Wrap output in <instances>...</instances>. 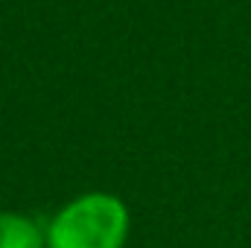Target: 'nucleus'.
<instances>
[{
    "label": "nucleus",
    "mask_w": 251,
    "mask_h": 248,
    "mask_svg": "<svg viewBox=\"0 0 251 248\" xmlns=\"http://www.w3.org/2000/svg\"><path fill=\"white\" fill-rule=\"evenodd\" d=\"M128 207L114 193H85L67 201L47 225V248H123Z\"/></svg>",
    "instance_id": "nucleus-1"
},
{
    "label": "nucleus",
    "mask_w": 251,
    "mask_h": 248,
    "mask_svg": "<svg viewBox=\"0 0 251 248\" xmlns=\"http://www.w3.org/2000/svg\"><path fill=\"white\" fill-rule=\"evenodd\" d=\"M0 248H47V231L24 213H0Z\"/></svg>",
    "instance_id": "nucleus-2"
}]
</instances>
